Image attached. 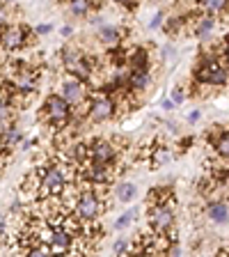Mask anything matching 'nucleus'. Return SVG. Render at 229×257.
Returning <instances> with one entry per match:
<instances>
[{"mask_svg":"<svg viewBox=\"0 0 229 257\" xmlns=\"http://www.w3.org/2000/svg\"><path fill=\"white\" fill-rule=\"evenodd\" d=\"M62 60H64V67L69 71L71 76H76L78 80H90L92 78V64L85 55L80 53L78 48H64L62 51Z\"/></svg>","mask_w":229,"mask_h":257,"instance_id":"obj_1","label":"nucleus"},{"mask_svg":"<svg viewBox=\"0 0 229 257\" xmlns=\"http://www.w3.org/2000/svg\"><path fill=\"white\" fill-rule=\"evenodd\" d=\"M71 103L64 99V96H58V94H51L44 103V117L48 119L51 124L60 126V124H67L71 117Z\"/></svg>","mask_w":229,"mask_h":257,"instance_id":"obj_2","label":"nucleus"},{"mask_svg":"<svg viewBox=\"0 0 229 257\" xmlns=\"http://www.w3.org/2000/svg\"><path fill=\"white\" fill-rule=\"evenodd\" d=\"M103 211L101 200L94 191H83L78 195V202H76V216L85 223H92V220L99 218V214Z\"/></svg>","mask_w":229,"mask_h":257,"instance_id":"obj_3","label":"nucleus"},{"mask_svg":"<svg viewBox=\"0 0 229 257\" xmlns=\"http://www.w3.org/2000/svg\"><path fill=\"white\" fill-rule=\"evenodd\" d=\"M115 101L106 94H96L94 99H90V106H87V119L90 122H106V119L115 117Z\"/></svg>","mask_w":229,"mask_h":257,"instance_id":"obj_4","label":"nucleus"},{"mask_svg":"<svg viewBox=\"0 0 229 257\" xmlns=\"http://www.w3.org/2000/svg\"><path fill=\"white\" fill-rule=\"evenodd\" d=\"M42 188H44V195H48V198H55V195H60V193L67 188V179H64L62 170H60L58 166L44 168V172H42Z\"/></svg>","mask_w":229,"mask_h":257,"instance_id":"obj_5","label":"nucleus"},{"mask_svg":"<svg viewBox=\"0 0 229 257\" xmlns=\"http://www.w3.org/2000/svg\"><path fill=\"white\" fill-rule=\"evenodd\" d=\"M195 78L199 83H206V85H224L227 83V69L220 62H215V60H206L197 69Z\"/></svg>","mask_w":229,"mask_h":257,"instance_id":"obj_6","label":"nucleus"},{"mask_svg":"<svg viewBox=\"0 0 229 257\" xmlns=\"http://www.w3.org/2000/svg\"><path fill=\"white\" fill-rule=\"evenodd\" d=\"M115 156H117V152H115V145H112L110 140H94V143L90 145V156H87V161H94V163H101V166H112V163H115Z\"/></svg>","mask_w":229,"mask_h":257,"instance_id":"obj_7","label":"nucleus"},{"mask_svg":"<svg viewBox=\"0 0 229 257\" xmlns=\"http://www.w3.org/2000/svg\"><path fill=\"white\" fill-rule=\"evenodd\" d=\"M28 42V30L23 26H10L0 32V46L5 51H19Z\"/></svg>","mask_w":229,"mask_h":257,"instance_id":"obj_8","label":"nucleus"},{"mask_svg":"<svg viewBox=\"0 0 229 257\" xmlns=\"http://www.w3.org/2000/svg\"><path fill=\"white\" fill-rule=\"evenodd\" d=\"M149 223L158 234H165L172 227V223H174V214H172V209L165 207V204H154L149 209Z\"/></svg>","mask_w":229,"mask_h":257,"instance_id":"obj_9","label":"nucleus"},{"mask_svg":"<svg viewBox=\"0 0 229 257\" xmlns=\"http://www.w3.org/2000/svg\"><path fill=\"white\" fill-rule=\"evenodd\" d=\"M62 96L71 103V106H83L87 92H85V87H83V83H80L76 76H71V78H67L62 83Z\"/></svg>","mask_w":229,"mask_h":257,"instance_id":"obj_10","label":"nucleus"},{"mask_svg":"<svg viewBox=\"0 0 229 257\" xmlns=\"http://www.w3.org/2000/svg\"><path fill=\"white\" fill-rule=\"evenodd\" d=\"M206 214H208V218L213 220V223L222 225V223H227L229 220V207L224 202H211L208 204V209H206Z\"/></svg>","mask_w":229,"mask_h":257,"instance_id":"obj_11","label":"nucleus"},{"mask_svg":"<svg viewBox=\"0 0 229 257\" xmlns=\"http://www.w3.org/2000/svg\"><path fill=\"white\" fill-rule=\"evenodd\" d=\"M147 85H149V71L147 69H131L128 87H131V90H147Z\"/></svg>","mask_w":229,"mask_h":257,"instance_id":"obj_12","label":"nucleus"},{"mask_svg":"<svg viewBox=\"0 0 229 257\" xmlns=\"http://www.w3.org/2000/svg\"><path fill=\"white\" fill-rule=\"evenodd\" d=\"M12 126V103L5 94H0V131Z\"/></svg>","mask_w":229,"mask_h":257,"instance_id":"obj_13","label":"nucleus"},{"mask_svg":"<svg viewBox=\"0 0 229 257\" xmlns=\"http://www.w3.org/2000/svg\"><path fill=\"white\" fill-rule=\"evenodd\" d=\"M170 152L165 147H160V145H154V152H151L149 161H151V168H160L163 163H170Z\"/></svg>","mask_w":229,"mask_h":257,"instance_id":"obj_14","label":"nucleus"},{"mask_svg":"<svg viewBox=\"0 0 229 257\" xmlns=\"http://www.w3.org/2000/svg\"><path fill=\"white\" fill-rule=\"evenodd\" d=\"M99 39H101L106 46H117L119 39H122V35H119L117 28H101V32H99Z\"/></svg>","mask_w":229,"mask_h":257,"instance_id":"obj_15","label":"nucleus"},{"mask_svg":"<svg viewBox=\"0 0 229 257\" xmlns=\"http://www.w3.org/2000/svg\"><path fill=\"white\" fill-rule=\"evenodd\" d=\"M213 28H215V19H211V16H202L199 23H197V28H195V35H197L199 39H204L213 32Z\"/></svg>","mask_w":229,"mask_h":257,"instance_id":"obj_16","label":"nucleus"},{"mask_svg":"<svg viewBox=\"0 0 229 257\" xmlns=\"http://www.w3.org/2000/svg\"><path fill=\"white\" fill-rule=\"evenodd\" d=\"M202 7L208 14H224L229 7V0H202Z\"/></svg>","mask_w":229,"mask_h":257,"instance_id":"obj_17","label":"nucleus"},{"mask_svg":"<svg viewBox=\"0 0 229 257\" xmlns=\"http://www.w3.org/2000/svg\"><path fill=\"white\" fill-rule=\"evenodd\" d=\"M92 10V0H69V12L74 16H85Z\"/></svg>","mask_w":229,"mask_h":257,"instance_id":"obj_18","label":"nucleus"},{"mask_svg":"<svg viewBox=\"0 0 229 257\" xmlns=\"http://www.w3.org/2000/svg\"><path fill=\"white\" fill-rule=\"evenodd\" d=\"M135 184H131V182H124V184H119L117 186V200L119 202H128V200H133L135 198Z\"/></svg>","mask_w":229,"mask_h":257,"instance_id":"obj_19","label":"nucleus"},{"mask_svg":"<svg viewBox=\"0 0 229 257\" xmlns=\"http://www.w3.org/2000/svg\"><path fill=\"white\" fill-rule=\"evenodd\" d=\"M147 64H149V55H147V51H135L133 55H131V69H147Z\"/></svg>","mask_w":229,"mask_h":257,"instance_id":"obj_20","label":"nucleus"},{"mask_svg":"<svg viewBox=\"0 0 229 257\" xmlns=\"http://www.w3.org/2000/svg\"><path fill=\"white\" fill-rule=\"evenodd\" d=\"M215 150H218L220 156L229 159V131H227V134H220L218 136V140H215Z\"/></svg>","mask_w":229,"mask_h":257,"instance_id":"obj_21","label":"nucleus"},{"mask_svg":"<svg viewBox=\"0 0 229 257\" xmlns=\"http://www.w3.org/2000/svg\"><path fill=\"white\" fill-rule=\"evenodd\" d=\"M170 195V188H154L149 193V200L154 204H165V198Z\"/></svg>","mask_w":229,"mask_h":257,"instance_id":"obj_22","label":"nucleus"},{"mask_svg":"<svg viewBox=\"0 0 229 257\" xmlns=\"http://www.w3.org/2000/svg\"><path fill=\"white\" fill-rule=\"evenodd\" d=\"M128 250H131V246H128L126 239H119L117 243H115V252H117V255H124V252H128Z\"/></svg>","mask_w":229,"mask_h":257,"instance_id":"obj_23","label":"nucleus"},{"mask_svg":"<svg viewBox=\"0 0 229 257\" xmlns=\"http://www.w3.org/2000/svg\"><path fill=\"white\" fill-rule=\"evenodd\" d=\"M131 218H133V211H128V214H124L122 218H119V220H117V223H115V225H117L119 230H122V227H126V225L131 223Z\"/></svg>","mask_w":229,"mask_h":257,"instance_id":"obj_24","label":"nucleus"},{"mask_svg":"<svg viewBox=\"0 0 229 257\" xmlns=\"http://www.w3.org/2000/svg\"><path fill=\"white\" fill-rule=\"evenodd\" d=\"M183 99H186V94L181 92V87H174V92H172V101H174V103H181Z\"/></svg>","mask_w":229,"mask_h":257,"instance_id":"obj_25","label":"nucleus"},{"mask_svg":"<svg viewBox=\"0 0 229 257\" xmlns=\"http://www.w3.org/2000/svg\"><path fill=\"white\" fill-rule=\"evenodd\" d=\"M7 28V10L3 5H0V32Z\"/></svg>","mask_w":229,"mask_h":257,"instance_id":"obj_26","label":"nucleus"},{"mask_svg":"<svg viewBox=\"0 0 229 257\" xmlns=\"http://www.w3.org/2000/svg\"><path fill=\"white\" fill-rule=\"evenodd\" d=\"M160 21H163V14L158 12V14H156L154 19H151V28H158V26H160Z\"/></svg>","mask_w":229,"mask_h":257,"instance_id":"obj_27","label":"nucleus"},{"mask_svg":"<svg viewBox=\"0 0 229 257\" xmlns=\"http://www.w3.org/2000/svg\"><path fill=\"white\" fill-rule=\"evenodd\" d=\"M115 3H119V5H126V7H135V3H138V0H115Z\"/></svg>","mask_w":229,"mask_h":257,"instance_id":"obj_28","label":"nucleus"},{"mask_svg":"<svg viewBox=\"0 0 229 257\" xmlns=\"http://www.w3.org/2000/svg\"><path fill=\"white\" fill-rule=\"evenodd\" d=\"M163 108H165V110H172V108H174V101H170V99H163Z\"/></svg>","mask_w":229,"mask_h":257,"instance_id":"obj_29","label":"nucleus"},{"mask_svg":"<svg viewBox=\"0 0 229 257\" xmlns=\"http://www.w3.org/2000/svg\"><path fill=\"white\" fill-rule=\"evenodd\" d=\"M37 32L39 35H46V32H51V26H37Z\"/></svg>","mask_w":229,"mask_h":257,"instance_id":"obj_30","label":"nucleus"},{"mask_svg":"<svg viewBox=\"0 0 229 257\" xmlns=\"http://www.w3.org/2000/svg\"><path fill=\"white\" fill-rule=\"evenodd\" d=\"M188 119H190V122H197V119H199V112H197V110L190 112V117H188Z\"/></svg>","mask_w":229,"mask_h":257,"instance_id":"obj_31","label":"nucleus"},{"mask_svg":"<svg viewBox=\"0 0 229 257\" xmlns=\"http://www.w3.org/2000/svg\"><path fill=\"white\" fill-rule=\"evenodd\" d=\"M62 35H64V37H69V35H71V28L64 26V28H62Z\"/></svg>","mask_w":229,"mask_h":257,"instance_id":"obj_32","label":"nucleus"}]
</instances>
